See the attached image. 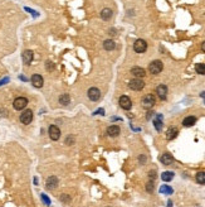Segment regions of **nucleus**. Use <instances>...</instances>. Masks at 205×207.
Masks as SVG:
<instances>
[{"label": "nucleus", "mask_w": 205, "mask_h": 207, "mask_svg": "<svg viewBox=\"0 0 205 207\" xmlns=\"http://www.w3.org/2000/svg\"><path fill=\"white\" fill-rule=\"evenodd\" d=\"M173 178H174V173H173V172H169V171L164 172V173L161 174V179H162L164 182H170Z\"/></svg>", "instance_id": "obj_23"}, {"label": "nucleus", "mask_w": 205, "mask_h": 207, "mask_svg": "<svg viewBox=\"0 0 205 207\" xmlns=\"http://www.w3.org/2000/svg\"><path fill=\"white\" fill-rule=\"evenodd\" d=\"M42 200H43V202H44L47 206H49V205H50V200H49L45 195H43V193H42Z\"/></svg>", "instance_id": "obj_29"}, {"label": "nucleus", "mask_w": 205, "mask_h": 207, "mask_svg": "<svg viewBox=\"0 0 205 207\" xmlns=\"http://www.w3.org/2000/svg\"><path fill=\"white\" fill-rule=\"evenodd\" d=\"M155 102H156V100H155V96H154V95H146V96L142 99V101H141V104H142V106H143L145 109H151V107L155 105Z\"/></svg>", "instance_id": "obj_4"}, {"label": "nucleus", "mask_w": 205, "mask_h": 207, "mask_svg": "<svg viewBox=\"0 0 205 207\" xmlns=\"http://www.w3.org/2000/svg\"><path fill=\"white\" fill-rule=\"evenodd\" d=\"M145 160H146V158H145L143 155H141V157H140V162H141V164H143V163H145Z\"/></svg>", "instance_id": "obj_34"}, {"label": "nucleus", "mask_w": 205, "mask_h": 207, "mask_svg": "<svg viewBox=\"0 0 205 207\" xmlns=\"http://www.w3.org/2000/svg\"><path fill=\"white\" fill-rule=\"evenodd\" d=\"M160 162L165 165H170L173 162H174V157L170 154V153H164L161 157H160Z\"/></svg>", "instance_id": "obj_15"}, {"label": "nucleus", "mask_w": 205, "mask_h": 207, "mask_svg": "<svg viewBox=\"0 0 205 207\" xmlns=\"http://www.w3.org/2000/svg\"><path fill=\"white\" fill-rule=\"evenodd\" d=\"M156 93H157V96L161 100H166V97H167V87L165 85H159L156 87Z\"/></svg>", "instance_id": "obj_11"}, {"label": "nucleus", "mask_w": 205, "mask_h": 207, "mask_svg": "<svg viewBox=\"0 0 205 207\" xmlns=\"http://www.w3.org/2000/svg\"><path fill=\"white\" fill-rule=\"evenodd\" d=\"M162 68H164V65H162V62L159 61V60L152 61V62L150 63V66H148V71H150V73H152V74H159V73L162 71Z\"/></svg>", "instance_id": "obj_1"}, {"label": "nucleus", "mask_w": 205, "mask_h": 207, "mask_svg": "<svg viewBox=\"0 0 205 207\" xmlns=\"http://www.w3.org/2000/svg\"><path fill=\"white\" fill-rule=\"evenodd\" d=\"M167 207H173V202H171V201L167 202Z\"/></svg>", "instance_id": "obj_36"}, {"label": "nucleus", "mask_w": 205, "mask_h": 207, "mask_svg": "<svg viewBox=\"0 0 205 207\" xmlns=\"http://www.w3.org/2000/svg\"><path fill=\"white\" fill-rule=\"evenodd\" d=\"M27 105H28V100L25 97H16L13 102V106L15 110H23L27 107Z\"/></svg>", "instance_id": "obj_5"}, {"label": "nucleus", "mask_w": 205, "mask_h": 207, "mask_svg": "<svg viewBox=\"0 0 205 207\" xmlns=\"http://www.w3.org/2000/svg\"><path fill=\"white\" fill-rule=\"evenodd\" d=\"M134 49H135V52H137V53H143V52L147 49V43H146L143 39H137V41L134 43Z\"/></svg>", "instance_id": "obj_7"}, {"label": "nucleus", "mask_w": 205, "mask_h": 207, "mask_svg": "<svg viewBox=\"0 0 205 207\" xmlns=\"http://www.w3.org/2000/svg\"><path fill=\"white\" fill-rule=\"evenodd\" d=\"M195 123H196V118H195V116H188V118H185V119H184L182 125L189 128V126H193Z\"/></svg>", "instance_id": "obj_20"}, {"label": "nucleus", "mask_w": 205, "mask_h": 207, "mask_svg": "<svg viewBox=\"0 0 205 207\" xmlns=\"http://www.w3.org/2000/svg\"><path fill=\"white\" fill-rule=\"evenodd\" d=\"M173 192H174V190L167 184H164L160 187V193H162V195H173Z\"/></svg>", "instance_id": "obj_21"}, {"label": "nucleus", "mask_w": 205, "mask_h": 207, "mask_svg": "<svg viewBox=\"0 0 205 207\" xmlns=\"http://www.w3.org/2000/svg\"><path fill=\"white\" fill-rule=\"evenodd\" d=\"M177 134H179V130L176 128H170L169 130H167V133H166V139L167 140H173V139H175L177 137Z\"/></svg>", "instance_id": "obj_17"}, {"label": "nucleus", "mask_w": 205, "mask_h": 207, "mask_svg": "<svg viewBox=\"0 0 205 207\" xmlns=\"http://www.w3.org/2000/svg\"><path fill=\"white\" fill-rule=\"evenodd\" d=\"M120 126H117V125H111V126H108L107 128V134L109 135V137H117L118 134H120Z\"/></svg>", "instance_id": "obj_16"}, {"label": "nucleus", "mask_w": 205, "mask_h": 207, "mask_svg": "<svg viewBox=\"0 0 205 207\" xmlns=\"http://www.w3.org/2000/svg\"><path fill=\"white\" fill-rule=\"evenodd\" d=\"M30 81H32L33 86H34V87H36V88H41V87L43 86V83H44L43 77L41 76V74H33L32 79H30Z\"/></svg>", "instance_id": "obj_10"}, {"label": "nucleus", "mask_w": 205, "mask_h": 207, "mask_svg": "<svg viewBox=\"0 0 205 207\" xmlns=\"http://www.w3.org/2000/svg\"><path fill=\"white\" fill-rule=\"evenodd\" d=\"M57 186H58V178L55 177V176H50L47 179L45 187L48 188V190H54V188H57Z\"/></svg>", "instance_id": "obj_13"}, {"label": "nucleus", "mask_w": 205, "mask_h": 207, "mask_svg": "<svg viewBox=\"0 0 205 207\" xmlns=\"http://www.w3.org/2000/svg\"><path fill=\"white\" fill-rule=\"evenodd\" d=\"M148 176H150V179H151V181H155V178H156V172H155V171H151L150 173H148Z\"/></svg>", "instance_id": "obj_30"}, {"label": "nucleus", "mask_w": 205, "mask_h": 207, "mask_svg": "<svg viewBox=\"0 0 205 207\" xmlns=\"http://www.w3.org/2000/svg\"><path fill=\"white\" fill-rule=\"evenodd\" d=\"M88 97L92 101H98L100 97H101V91L97 87H91L88 90Z\"/></svg>", "instance_id": "obj_8"}, {"label": "nucleus", "mask_w": 205, "mask_h": 207, "mask_svg": "<svg viewBox=\"0 0 205 207\" xmlns=\"http://www.w3.org/2000/svg\"><path fill=\"white\" fill-rule=\"evenodd\" d=\"M69 101H70V97H69L68 93H63V95L59 96V104L67 105V104H69Z\"/></svg>", "instance_id": "obj_24"}, {"label": "nucleus", "mask_w": 205, "mask_h": 207, "mask_svg": "<svg viewBox=\"0 0 205 207\" xmlns=\"http://www.w3.org/2000/svg\"><path fill=\"white\" fill-rule=\"evenodd\" d=\"M48 133H49V137L52 140H58L61 138V129L57 125H50Z\"/></svg>", "instance_id": "obj_3"}, {"label": "nucleus", "mask_w": 205, "mask_h": 207, "mask_svg": "<svg viewBox=\"0 0 205 207\" xmlns=\"http://www.w3.org/2000/svg\"><path fill=\"white\" fill-rule=\"evenodd\" d=\"M196 182L200 184H205V172H199L196 174Z\"/></svg>", "instance_id": "obj_25"}, {"label": "nucleus", "mask_w": 205, "mask_h": 207, "mask_svg": "<svg viewBox=\"0 0 205 207\" xmlns=\"http://www.w3.org/2000/svg\"><path fill=\"white\" fill-rule=\"evenodd\" d=\"M112 14H113V11L111 10L109 8H105V9L101 11V18H102L103 20H109L111 16H112Z\"/></svg>", "instance_id": "obj_18"}, {"label": "nucleus", "mask_w": 205, "mask_h": 207, "mask_svg": "<svg viewBox=\"0 0 205 207\" xmlns=\"http://www.w3.org/2000/svg\"><path fill=\"white\" fill-rule=\"evenodd\" d=\"M131 74L135 76V79H142L146 76V71L141 67H134L131 68Z\"/></svg>", "instance_id": "obj_12"}, {"label": "nucleus", "mask_w": 205, "mask_h": 207, "mask_svg": "<svg viewBox=\"0 0 205 207\" xmlns=\"http://www.w3.org/2000/svg\"><path fill=\"white\" fill-rule=\"evenodd\" d=\"M154 125H155V129L157 131H161V129H162V116L161 115L156 116V119L154 120Z\"/></svg>", "instance_id": "obj_22"}, {"label": "nucleus", "mask_w": 205, "mask_h": 207, "mask_svg": "<svg viewBox=\"0 0 205 207\" xmlns=\"http://www.w3.org/2000/svg\"><path fill=\"white\" fill-rule=\"evenodd\" d=\"M73 142H74V140H73V137H69L68 139H66V144H68V145H72Z\"/></svg>", "instance_id": "obj_31"}, {"label": "nucleus", "mask_w": 205, "mask_h": 207, "mask_svg": "<svg viewBox=\"0 0 205 207\" xmlns=\"http://www.w3.org/2000/svg\"><path fill=\"white\" fill-rule=\"evenodd\" d=\"M128 87L131 90H134V91H140V90H142L145 87V82L141 79H134V80L130 81Z\"/></svg>", "instance_id": "obj_2"}, {"label": "nucleus", "mask_w": 205, "mask_h": 207, "mask_svg": "<svg viewBox=\"0 0 205 207\" xmlns=\"http://www.w3.org/2000/svg\"><path fill=\"white\" fill-rule=\"evenodd\" d=\"M103 112H105V110L103 109H100V110H97L95 114H100V115H103Z\"/></svg>", "instance_id": "obj_33"}, {"label": "nucleus", "mask_w": 205, "mask_h": 207, "mask_svg": "<svg viewBox=\"0 0 205 207\" xmlns=\"http://www.w3.org/2000/svg\"><path fill=\"white\" fill-rule=\"evenodd\" d=\"M23 62L25 63V65H30V62L33 61V57H34V54H33V51H30V49H27V51H24L23 52Z\"/></svg>", "instance_id": "obj_14"}, {"label": "nucleus", "mask_w": 205, "mask_h": 207, "mask_svg": "<svg viewBox=\"0 0 205 207\" xmlns=\"http://www.w3.org/2000/svg\"><path fill=\"white\" fill-rule=\"evenodd\" d=\"M33 120V111L32 110H25L23 111V114L20 115V121L24 124V125H28L30 124Z\"/></svg>", "instance_id": "obj_6"}, {"label": "nucleus", "mask_w": 205, "mask_h": 207, "mask_svg": "<svg viewBox=\"0 0 205 207\" xmlns=\"http://www.w3.org/2000/svg\"><path fill=\"white\" fill-rule=\"evenodd\" d=\"M201 49H203V51H204V52H205V42H204V43H203V44H201Z\"/></svg>", "instance_id": "obj_38"}, {"label": "nucleus", "mask_w": 205, "mask_h": 207, "mask_svg": "<svg viewBox=\"0 0 205 207\" xmlns=\"http://www.w3.org/2000/svg\"><path fill=\"white\" fill-rule=\"evenodd\" d=\"M195 70L199 74H205V63H198L195 66Z\"/></svg>", "instance_id": "obj_26"}, {"label": "nucleus", "mask_w": 205, "mask_h": 207, "mask_svg": "<svg viewBox=\"0 0 205 207\" xmlns=\"http://www.w3.org/2000/svg\"><path fill=\"white\" fill-rule=\"evenodd\" d=\"M200 95H201V97H204V99H205V92H201Z\"/></svg>", "instance_id": "obj_39"}, {"label": "nucleus", "mask_w": 205, "mask_h": 207, "mask_svg": "<svg viewBox=\"0 0 205 207\" xmlns=\"http://www.w3.org/2000/svg\"><path fill=\"white\" fill-rule=\"evenodd\" d=\"M109 32H111V33H109V34H111V35H115V34H116V33H115V30H113V29H111V30H109Z\"/></svg>", "instance_id": "obj_37"}, {"label": "nucleus", "mask_w": 205, "mask_h": 207, "mask_svg": "<svg viewBox=\"0 0 205 207\" xmlns=\"http://www.w3.org/2000/svg\"><path fill=\"white\" fill-rule=\"evenodd\" d=\"M154 181H150V182H147V184H146V191L147 192H152L154 191Z\"/></svg>", "instance_id": "obj_27"}, {"label": "nucleus", "mask_w": 205, "mask_h": 207, "mask_svg": "<svg viewBox=\"0 0 205 207\" xmlns=\"http://www.w3.org/2000/svg\"><path fill=\"white\" fill-rule=\"evenodd\" d=\"M45 68H47L48 71H53V70H54V65H53V62L48 61V62L45 63Z\"/></svg>", "instance_id": "obj_28"}, {"label": "nucleus", "mask_w": 205, "mask_h": 207, "mask_svg": "<svg viewBox=\"0 0 205 207\" xmlns=\"http://www.w3.org/2000/svg\"><path fill=\"white\" fill-rule=\"evenodd\" d=\"M103 48L106 51H113L116 48V43L112 39H107V41L103 42Z\"/></svg>", "instance_id": "obj_19"}, {"label": "nucleus", "mask_w": 205, "mask_h": 207, "mask_svg": "<svg viewBox=\"0 0 205 207\" xmlns=\"http://www.w3.org/2000/svg\"><path fill=\"white\" fill-rule=\"evenodd\" d=\"M25 10L27 11H29L32 15H34V16H38V13H36V11H34V10H32V9H29V8H25Z\"/></svg>", "instance_id": "obj_32"}, {"label": "nucleus", "mask_w": 205, "mask_h": 207, "mask_svg": "<svg viewBox=\"0 0 205 207\" xmlns=\"http://www.w3.org/2000/svg\"><path fill=\"white\" fill-rule=\"evenodd\" d=\"M62 200H63V201H66V202H69V197H66L64 195L62 196Z\"/></svg>", "instance_id": "obj_35"}, {"label": "nucleus", "mask_w": 205, "mask_h": 207, "mask_svg": "<svg viewBox=\"0 0 205 207\" xmlns=\"http://www.w3.org/2000/svg\"><path fill=\"white\" fill-rule=\"evenodd\" d=\"M120 106L123 109V110H130L132 107V101H131V99H130L128 96H121L120 97Z\"/></svg>", "instance_id": "obj_9"}]
</instances>
